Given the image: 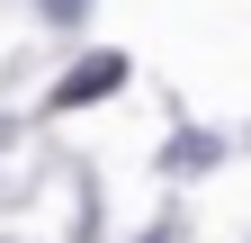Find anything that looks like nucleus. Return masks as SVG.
I'll list each match as a JSON object with an SVG mask.
<instances>
[{
  "label": "nucleus",
  "instance_id": "obj_1",
  "mask_svg": "<svg viewBox=\"0 0 251 243\" xmlns=\"http://www.w3.org/2000/svg\"><path fill=\"white\" fill-rule=\"evenodd\" d=\"M108 90H126V54H81V63L54 81V108H90V99H108Z\"/></svg>",
  "mask_w": 251,
  "mask_h": 243
},
{
  "label": "nucleus",
  "instance_id": "obj_2",
  "mask_svg": "<svg viewBox=\"0 0 251 243\" xmlns=\"http://www.w3.org/2000/svg\"><path fill=\"white\" fill-rule=\"evenodd\" d=\"M162 162H171V171H198V162H215V144H206V135H188V144H171Z\"/></svg>",
  "mask_w": 251,
  "mask_h": 243
},
{
  "label": "nucleus",
  "instance_id": "obj_3",
  "mask_svg": "<svg viewBox=\"0 0 251 243\" xmlns=\"http://www.w3.org/2000/svg\"><path fill=\"white\" fill-rule=\"evenodd\" d=\"M36 9H45V18H54V27H72V18H81V9H90V0H36Z\"/></svg>",
  "mask_w": 251,
  "mask_h": 243
}]
</instances>
